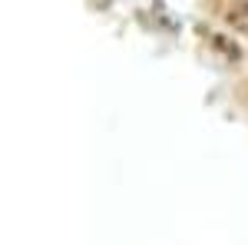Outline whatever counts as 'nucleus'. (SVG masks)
<instances>
[{
	"instance_id": "f257e3e1",
	"label": "nucleus",
	"mask_w": 248,
	"mask_h": 245,
	"mask_svg": "<svg viewBox=\"0 0 248 245\" xmlns=\"http://www.w3.org/2000/svg\"><path fill=\"white\" fill-rule=\"evenodd\" d=\"M225 23L238 33H248V0L245 3H235L232 10H225Z\"/></svg>"
}]
</instances>
